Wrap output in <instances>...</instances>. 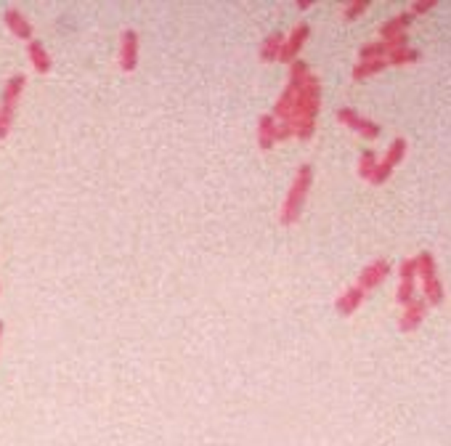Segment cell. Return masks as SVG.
<instances>
[{"instance_id":"cell-1","label":"cell","mask_w":451,"mask_h":446,"mask_svg":"<svg viewBox=\"0 0 451 446\" xmlns=\"http://www.w3.org/2000/svg\"><path fill=\"white\" fill-rule=\"evenodd\" d=\"M311 186H313V168L306 162V165L297 168L295 178L289 183V192H287L282 213H279V223H282V226H292V223L300 221V213H303V207H306Z\"/></svg>"},{"instance_id":"cell-2","label":"cell","mask_w":451,"mask_h":446,"mask_svg":"<svg viewBox=\"0 0 451 446\" xmlns=\"http://www.w3.org/2000/svg\"><path fill=\"white\" fill-rule=\"evenodd\" d=\"M321 109V83L319 77L311 72V77L303 83L300 93H297L295 109L289 114L287 125H297V122H316V114Z\"/></svg>"},{"instance_id":"cell-3","label":"cell","mask_w":451,"mask_h":446,"mask_svg":"<svg viewBox=\"0 0 451 446\" xmlns=\"http://www.w3.org/2000/svg\"><path fill=\"white\" fill-rule=\"evenodd\" d=\"M406 155V138H393L391 146H388V152H385V157L377 162V168H374V173H372V178H369V183H374V186H382V183L388 181L393 176V170H396V165L404 159Z\"/></svg>"},{"instance_id":"cell-4","label":"cell","mask_w":451,"mask_h":446,"mask_svg":"<svg viewBox=\"0 0 451 446\" xmlns=\"http://www.w3.org/2000/svg\"><path fill=\"white\" fill-rule=\"evenodd\" d=\"M337 120L343 122L345 128H351L353 133L364 136V138H377V136H380V131H382L377 122L369 120V117H364V114H358L356 109H351V107L337 109Z\"/></svg>"},{"instance_id":"cell-5","label":"cell","mask_w":451,"mask_h":446,"mask_svg":"<svg viewBox=\"0 0 451 446\" xmlns=\"http://www.w3.org/2000/svg\"><path fill=\"white\" fill-rule=\"evenodd\" d=\"M391 271H393V265L385 261V258H374L369 265H364L361 268V274H358V282H356V287H361L364 292H369V289H374V287H380L385 279L391 277Z\"/></svg>"},{"instance_id":"cell-6","label":"cell","mask_w":451,"mask_h":446,"mask_svg":"<svg viewBox=\"0 0 451 446\" xmlns=\"http://www.w3.org/2000/svg\"><path fill=\"white\" fill-rule=\"evenodd\" d=\"M136 67H138V32L128 27L119 35V70L133 72Z\"/></svg>"},{"instance_id":"cell-7","label":"cell","mask_w":451,"mask_h":446,"mask_svg":"<svg viewBox=\"0 0 451 446\" xmlns=\"http://www.w3.org/2000/svg\"><path fill=\"white\" fill-rule=\"evenodd\" d=\"M311 37V25L306 22H300V25L285 35V46H282V53H279V61H285V64H292V61L300 56V51L306 46V40Z\"/></svg>"},{"instance_id":"cell-8","label":"cell","mask_w":451,"mask_h":446,"mask_svg":"<svg viewBox=\"0 0 451 446\" xmlns=\"http://www.w3.org/2000/svg\"><path fill=\"white\" fill-rule=\"evenodd\" d=\"M425 314H428V303H425V298H414V301L404 308L401 319H398V329H401V332H414L417 327L422 324Z\"/></svg>"},{"instance_id":"cell-9","label":"cell","mask_w":451,"mask_h":446,"mask_svg":"<svg viewBox=\"0 0 451 446\" xmlns=\"http://www.w3.org/2000/svg\"><path fill=\"white\" fill-rule=\"evenodd\" d=\"M364 301H367V292L353 284V287H348L343 295L334 301V311L340 316H353V311H358Z\"/></svg>"},{"instance_id":"cell-10","label":"cell","mask_w":451,"mask_h":446,"mask_svg":"<svg viewBox=\"0 0 451 446\" xmlns=\"http://www.w3.org/2000/svg\"><path fill=\"white\" fill-rule=\"evenodd\" d=\"M3 22L8 25V29H11L13 37H19V40H32V25L27 22V16H24L19 8H6V13H3Z\"/></svg>"},{"instance_id":"cell-11","label":"cell","mask_w":451,"mask_h":446,"mask_svg":"<svg viewBox=\"0 0 451 446\" xmlns=\"http://www.w3.org/2000/svg\"><path fill=\"white\" fill-rule=\"evenodd\" d=\"M27 59H30V64L35 67L37 74H48L51 70H53V61H51V56H48L46 46H43L40 40H35V37L27 43Z\"/></svg>"},{"instance_id":"cell-12","label":"cell","mask_w":451,"mask_h":446,"mask_svg":"<svg viewBox=\"0 0 451 446\" xmlns=\"http://www.w3.org/2000/svg\"><path fill=\"white\" fill-rule=\"evenodd\" d=\"M412 22H414V16H412L409 11L396 13L393 19H388V22L380 27L382 43H388V40H393V37H398V35H406V32H409V27H412Z\"/></svg>"},{"instance_id":"cell-13","label":"cell","mask_w":451,"mask_h":446,"mask_svg":"<svg viewBox=\"0 0 451 446\" xmlns=\"http://www.w3.org/2000/svg\"><path fill=\"white\" fill-rule=\"evenodd\" d=\"M258 146L263 152L276 146V120H273V114H261L258 117Z\"/></svg>"},{"instance_id":"cell-14","label":"cell","mask_w":451,"mask_h":446,"mask_svg":"<svg viewBox=\"0 0 451 446\" xmlns=\"http://www.w3.org/2000/svg\"><path fill=\"white\" fill-rule=\"evenodd\" d=\"M282 46H285V32H271V35H266V40H263L261 48H258V56H261V61H266V64L279 61Z\"/></svg>"},{"instance_id":"cell-15","label":"cell","mask_w":451,"mask_h":446,"mask_svg":"<svg viewBox=\"0 0 451 446\" xmlns=\"http://www.w3.org/2000/svg\"><path fill=\"white\" fill-rule=\"evenodd\" d=\"M414 265H417V277H422V282L438 277V265H436V258H433L430 250H422V253L417 255Z\"/></svg>"},{"instance_id":"cell-16","label":"cell","mask_w":451,"mask_h":446,"mask_svg":"<svg viewBox=\"0 0 451 446\" xmlns=\"http://www.w3.org/2000/svg\"><path fill=\"white\" fill-rule=\"evenodd\" d=\"M24 88H27V77L24 74H11L6 85H3V101H13V104H19V98H22Z\"/></svg>"},{"instance_id":"cell-17","label":"cell","mask_w":451,"mask_h":446,"mask_svg":"<svg viewBox=\"0 0 451 446\" xmlns=\"http://www.w3.org/2000/svg\"><path fill=\"white\" fill-rule=\"evenodd\" d=\"M382 70H388V61L380 59V61H358L356 67L351 70V77L353 80H367L372 74H380Z\"/></svg>"},{"instance_id":"cell-18","label":"cell","mask_w":451,"mask_h":446,"mask_svg":"<svg viewBox=\"0 0 451 446\" xmlns=\"http://www.w3.org/2000/svg\"><path fill=\"white\" fill-rule=\"evenodd\" d=\"M16 107H19V104L3 101V98H0V141H6L8 133H11L13 117H16Z\"/></svg>"},{"instance_id":"cell-19","label":"cell","mask_w":451,"mask_h":446,"mask_svg":"<svg viewBox=\"0 0 451 446\" xmlns=\"http://www.w3.org/2000/svg\"><path fill=\"white\" fill-rule=\"evenodd\" d=\"M422 298L428 306H440L443 298H446V292H443V284H440V279H428V282H422Z\"/></svg>"},{"instance_id":"cell-20","label":"cell","mask_w":451,"mask_h":446,"mask_svg":"<svg viewBox=\"0 0 451 446\" xmlns=\"http://www.w3.org/2000/svg\"><path fill=\"white\" fill-rule=\"evenodd\" d=\"M358 59L361 61H380V59H388V46L377 40V43H367V46H361L358 51Z\"/></svg>"},{"instance_id":"cell-21","label":"cell","mask_w":451,"mask_h":446,"mask_svg":"<svg viewBox=\"0 0 451 446\" xmlns=\"http://www.w3.org/2000/svg\"><path fill=\"white\" fill-rule=\"evenodd\" d=\"M422 59V53L417 48H398L393 51V53H388V64H393V67H404V64H412V61H419Z\"/></svg>"},{"instance_id":"cell-22","label":"cell","mask_w":451,"mask_h":446,"mask_svg":"<svg viewBox=\"0 0 451 446\" xmlns=\"http://www.w3.org/2000/svg\"><path fill=\"white\" fill-rule=\"evenodd\" d=\"M377 162H380L377 155H374L372 149H364V152H361V157H358V176L369 181V178H372V173H374V168H377Z\"/></svg>"},{"instance_id":"cell-23","label":"cell","mask_w":451,"mask_h":446,"mask_svg":"<svg viewBox=\"0 0 451 446\" xmlns=\"http://www.w3.org/2000/svg\"><path fill=\"white\" fill-rule=\"evenodd\" d=\"M367 8H369V0H353V3H345L343 19L345 22H353V19H358L361 13H367Z\"/></svg>"},{"instance_id":"cell-24","label":"cell","mask_w":451,"mask_h":446,"mask_svg":"<svg viewBox=\"0 0 451 446\" xmlns=\"http://www.w3.org/2000/svg\"><path fill=\"white\" fill-rule=\"evenodd\" d=\"M417 298V287L414 282H401V287L396 289V303H401V306H409V303Z\"/></svg>"},{"instance_id":"cell-25","label":"cell","mask_w":451,"mask_h":446,"mask_svg":"<svg viewBox=\"0 0 451 446\" xmlns=\"http://www.w3.org/2000/svg\"><path fill=\"white\" fill-rule=\"evenodd\" d=\"M398 277H401V282H414L417 279L414 258H404V261L398 263Z\"/></svg>"},{"instance_id":"cell-26","label":"cell","mask_w":451,"mask_h":446,"mask_svg":"<svg viewBox=\"0 0 451 446\" xmlns=\"http://www.w3.org/2000/svg\"><path fill=\"white\" fill-rule=\"evenodd\" d=\"M436 8V0H417V3H412V16H422V13H428Z\"/></svg>"},{"instance_id":"cell-27","label":"cell","mask_w":451,"mask_h":446,"mask_svg":"<svg viewBox=\"0 0 451 446\" xmlns=\"http://www.w3.org/2000/svg\"><path fill=\"white\" fill-rule=\"evenodd\" d=\"M287 138H295L292 128H289L287 122H276V144H279V141H287Z\"/></svg>"},{"instance_id":"cell-28","label":"cell","mask_w":451,"mask_h":446,"mask_svg":"<svg viewBox=\"0 0 451 446\" xmlns=\"http://www.w3.org/2000/svg\"><path fill=\"white\" fill-rule=\"evenodd\" d=\"M385 46H388V53H393V51H398V48H409V35L393 37V40H388Z\"/></svg>"},{"instance_id":"cell-29","label":"cell","mask_w":451,"mask_h":446,"mask_svg":"<svg viewBox=\"0 0 451 446\" xmlns=\"http://www.w3.org/2000/svg\"><path fill=\"white\" fill-rule=\"evenodd\" d=\"M311 6H313V0H297V8H300V11H308Z\"/></svg>"},{"instance_id":"cell-30","label":"cell","mask_w":451,"mask_h":446,"mask_svg":"<svg viewBox=\"0 0 451 446\" xmlns=\"http://www.w3.org/2000/svg\"><path fill=\"white\" fill-rule=\"evenodd\" d=\"M0 343H3V322H0Z\"/></svg>"},{"instance_id":"cell-31","label":"cell","mask_w":451,"mask_h":446,"mask_svg":"<svg viewBox=\"0 0 451 446\" xmlns=\"http://www.w3.org/2000/svg\"><path fill=\"white\" fill-rule=\"evenodd\" d=\"M0 289H3V287H0Z\"/></svg>"}]
</instances>
